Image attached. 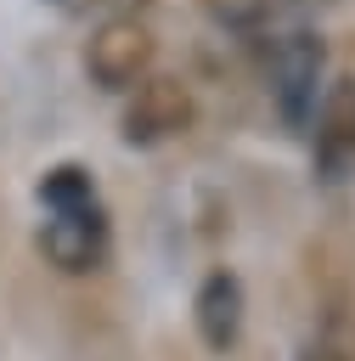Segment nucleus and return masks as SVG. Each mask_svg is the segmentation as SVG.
I'll return each instance as SVG.
<instances>
[{
	"instance_id": "obj_1",
	"label": "nucleus",
	"mask_w": 355,
	"mask_h": 361,
	"mask_svg": "<svg viewBox=\"0 0 355 361\" xmlns=\"http://www.w3.org/2000/svg\"><path fill=\"white\" fill-rule=\"evenodd\" d=\"M79 62H85L90 85H101V90H113V96H130L141 79H152L158 39H152V28H147L135 11H107V17L90 28Z\"/></svg>"
},
{
	"instance_id": "obj_2",
	"label": "nucleus",
	"mask_w": 355,
	"mask_h": 361,
	"mask_svg": "<svg viewBox=\"0 0 355 361\" xmlns=\"http://www.w3.org/2000/svg\"><path fill=\"white\" fill-rule=\"evenodd\" d=\"M270 90H276V107L293 130H310L321 96H327V45L321 34L310 28H293L276 39L270 51Z\"/></svg>"
},
{
	"instance_id": "obj_3",
	"label": "nucleus",
	"mask_w": 355,
	"mask_h": 361,
	"mask_svg": "<svg viewBox=\"0 0 355 361\" xmlns=\"http://www.w3.org/2000/svg\"><path fill=\"white\" fill-rule=\"evenodd\" d=\"M118 130L130 147H163L175 135L192 130V90L180 79H141L130 96H124V113H118Z\"/></svg>"
},
{
	"instance_id": "obj_4",
	"label": "nucleus",
	"mask_w": 355,
	"mask_h": 361,
	"mask_svg": "<svg viewBox=\"0 0 355 361\" xmlns=\"http://www.w3.org/2000/svg\"><path fill=\"white\" fill-rule=\"evenodd\" d=\"M39 254L56 265V271H96L107 259V220H101V203H68V209H45L39 220Z\"/></svg>"
},
{
	"instance_id": "obj_5",
	"label": "nucleus",
	"mask_w": 355,
	"mask_h": 361,
	"mask_svg": "<svg viewBox=\"0 0 355 361\" xmlns=\"http://www.w3.org/2000/svg\"><path fill=\"white\" fill-rule=\"evenodd\" d=\"M310 135H316V169L327 180H344L355 169V73L327 79V96L310 118Z\"/></svg>"
},
{
	"instance_id": "obj_6",
	"label": "nucleus",
	"mask_w": 355,
	"mask_h": 361,
	"mask_svg": "<svg viewBox=\"0 0 355 361\" xmlns=\"http://www.w3.org/2000/svg\"><path fill=\"white\" fill-rule=\"evenodd\" d=\"M192 322H197V338L214 355H225L242 333V282L231 271H208L192 293Z\"/></svg>"
},
{
	"instance_id": "obj_7",
	"label": "nucleus",
	"mask_w": 355,
	"mask_h": 361,
	"mask_svg": "<svg viewBox=\"0 0 355 361\" xmlns=\"http://www.w3.org/2000/svg\"><path fill=\"white\" fill-rule=\"evenodd\" d=\"M90 197H96V186H90V169H79V164H56L39 180V203L45 209H68V203H90Z\"/></svg>"
},
{
	"instance_id": "obj_8",
	"label": "nucleus",
	"mask_w": 355,
	"mask_h": 361,
	"mask_svg": "<svg viewBox=\"0 0 355 361\" xmlns=\"http://www.w3.org/2000/svg\"><path fill=\"white\" fill-rule=\"evenodd\" d=\"M203 11H208L220 28L248 34V28H259V23L270 17V0H203Z\"/></svg>"
},
{
	"instance_id": "obj_9",
	"label": "nucleus",
	"mask_w": 355,
	"mask_h": 361,
	"mask_svg": "<svg viewBox=\"0 0 355 361\" xmlns=\"http://www.w3.org/2000/svg\"><path fill=\"white\" fill-rule=\"evenodd\" d=\"M299 361H355V355H349V350H338V344H332V338H310V344H304V355H299Z\"/></svg>"
},
{
	"instance_id": "obj_10",
	"label": "nucleus",
	"mask_w": 355,
	"mask_h": 361,
	"mask_svg": "<svg viewBox=\"0 0 355 361\" xmlns=\"http://www.w3.org/2000/svg\"><path fill=\"white\" fill-rule=\"evenodd\" d=\"M51 6H56V11H73V17H79V11H90V6H124V0H51Z\"/></svg>"
}]
</instances>
